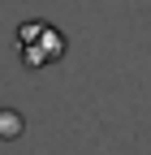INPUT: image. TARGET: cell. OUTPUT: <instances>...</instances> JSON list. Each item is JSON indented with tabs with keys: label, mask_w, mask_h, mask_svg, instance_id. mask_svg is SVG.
<instances>
[{
	"label": "cell",
	"mask_w": 151,
	"mask_h": 155,
	"mask_svg": "<svg viewBox=\"0 0 151 155\" xmlns=\"http://www.w3.org/2000/svg\"><path fill=\"white\" fill-rule=\"evenodd\" d=\"M17 52L26 69H48L65 56V35L52 22H22L17 26Z\"/></svg>",
	"instance_id": "1"
},
{
	"label": "cell",
	"mask_w": 151,
	"mask_h": 155,
	"mask_svg": "<svg viewBox=\"0 0 151 155\" xmlns=\"http://www.w3.org/2000/svg\"><path fill=\"white\" fill-rule=\"evenodd\" d=\"M17 129H22V121H17V112L0 108V134H17Z\"/></svg>",
	"instance_id": "2"
}]
</instances>
